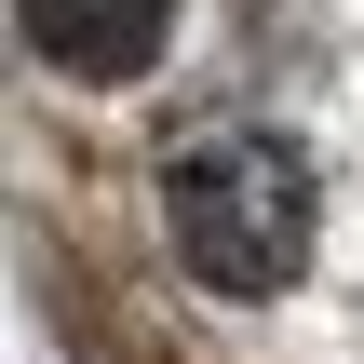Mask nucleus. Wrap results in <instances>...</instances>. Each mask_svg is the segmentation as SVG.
<instances>
[{
  "label": "nucleus",
  "instance_id": "obj_1",
  "mask_svg": "<svg viewBox=\"0 0 364 364\" xmlns=\"http://www.w3.org/2000/svg\"><path fill=\"white\" fill-rule=\"evenodd\" d=\"M162 203H176V257H189L216 297H270V284H297V257H311V162H297L284 135H257V122L189 135L176 176H162Z\"/></svg>",
  "mask_w": 364,
  "mask_h": 364
},
{
  "label": "nucleus",
  "instance_id": "obj_2",
  "mask_svg": "<svg viewBox=\"0 0 364 364\" xmlns=\"http://www.w3.org/2000/svg\"><path fill=\"white\" fill-rule=\"evenodd\" d=\"M14 27H27V54L68 68V81H135V68L162 54L176 0H14Z\"/></svg>",
  "mask_w": 364,
  "mask_h": 364
}]
</instances>
